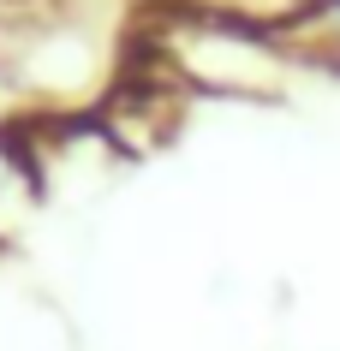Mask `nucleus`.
Masks as SVG:
<instances>
[{
    "instance_id": "obj_1",
    "label": "nucleus",
    "mask_w": 340,
    "mask_h": 351,
    "mask_svg": "<svg viewBox=\"0 0 340 351\" xmlns=\"http://www.w3.org/2000/svg\"><path fill=\"white\" fill-rule=\"evenodd\" d=\"M30 197H36V167H30L24 149H12L0 137V239H6V226L30 208Z\"/></svg>"
},
{
    "instance_id": "obj_2",
    "label": "nucleus",
    "mask_w": 340,
    "mask_h": 351,
    "mask_svg": "<svg viewBox=\"0 0 340 351\" xmlns=\"http://www.w3.org/2000/svg\"><path fill=\"white\" fill-rule=\"evenodd\" d=\"M328 19H335V30H340V0H335V6H328Z\"/></svg>"
},
{
    "instance_id": "obj_3",
    "label": "nucleus",
    "mask_w": 340,
    "mask_h": 351,
    "mask_svg": "<svg viewBox=\"0 0 340 351\" xmlns=\"http://www.w3.org/2000/svg\"><path fill=\"white\" fill-rule=\"evenodd\" d=\"M0 84H6V72H0Z\"/></svg>"
}]
</instances>
